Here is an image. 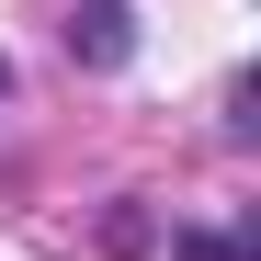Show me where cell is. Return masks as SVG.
Wrapping results in <instances>:
<instances>
[{"mask_svg": "<svg viewBox=\"0 0 261 261\" xmlns=\"http://www.w3.org/2000/svg\"><path fill=\"white\" fill-rule=\"evenodd\" d=\"M68 46L91 57V68H125V46H137V34H125V12H114V0H91V12L68 23Z\"/></svg>", "mask_w": 261, "mask_h": 261, "instance_id": "cell-1", "label": "cell"}, {"mask_svg": "<svg viewBox=\"0 0 261 261\" xmlns=\"http://www.w3.org/2000/svg\"><path fill=\"white\" fill-rule=\"evenodd\" d=\"M0 91H12V68H0Z\"/></svg>", "mask_w": 261, "mask_h": 261, "instance_id": "cell-2", "label": "cell"}]
</instances>
